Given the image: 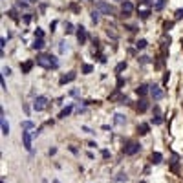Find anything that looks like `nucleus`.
<instances>
[{"instance_id": "8", "label": "nucleus", "mask_w": 183, "mask_h": 183, "mask_svg": "<svg viewBox=\"0 0 183 183\" xmlns=\"http://www.w3.org/2000/svg\"><path fill=\"white\" fill-rule=\"evenodd\" d=\"M86 39H88V35H86V29H84L82 26H79V28H77V40H79V44L82 46V44L86 42Z\"/></svg>"}, {"instance_id": "34", "label": "nucleus", "mask_w": 183, "mask_h": 183, "mask_svg": "<svg viewBox=\"0 0 183 183\" xmlns=\"http://www.w3.org/2000/svg\"><path fill=\"white\" fill-rule=\"evenodd\" d=\"M123 84H125V81H123V77L119 75V77H117V88L121 90V86H123Z\"/></svg>"}, {"instance_id": "24", "label": "nucleus", "mask_w": 183, "mask_h": 183, "mask_svg": "<svg viewBox=\"0 0 183 183\" xmlns=\"http://www.w3.org/2000/svg\"><path fill=\"white\" fill-rule=\"evenodd\" d=\"M126 179H128V178H126V174H123V172H121V174H117L116 178H113V181H126Z\"/></svg>"}, {"instance_id": "5", "label": "nucleus", "mask_w": 183, "mask_h": 183, "mask_svg": "<svg viewBox=\"0 0 183 183\" xmlns=\"http://www.w3.org/2000/svg\"><path fill=\"white\" fill-rule=\"evenodd\" d=\"M97 9H99V11H101L103 15H108V17L116 13V11H113V8H112L110 4H106L104 0H101V2H97Z\"/></svg>"}, {"instance_id": "38", "label": "nucleus", "mask_w": 183, "mask_h": 183, "mask_svg": "<svg viewBox=\"0 0 183 183\" xmlns=\"http://www.w3.org/2000/svg\"><path fill=\"white\" fill-rule=\"evenodd\" d=\"M8 15H9V17H11V18H13V20H17V13H15V11H13V9H11V11H9V13H8Z\"/></svg>"}, {"instance_id": "4", "label": "nucleus", "mask_w": 183, "mask_h": 183, "mask_svg": "<svg viewBox=\"0 0 183 183\" xmlns=\"http://www.w3.org/2000/svg\"><path fill=\"white\" fill-rule=\"evenodd\" d=\"M132 11H134V4L128 2V0H123V4H121V17L126 18V17L132 15Z\"/></svg>"}, {"instance_id": "27", "label": "nucleus", "mask_w": 183, "mask_h": 183, "mask_svg": "<svg viewBox=\"0 0 183 183\" xmlns=\"http://www.w3.org/2000/svg\"><path fill=\"white\" fill-rule=\"evenodd\" d=\"M113 29H116V28H113V26H112V28L108 26V29H106V33H108V35H112L113 39H117V33H116V31H113Z\"/></svg>"}, {"instance_id": "20", "label": "nucleus", "mask_w": 183, "mask_h": 183, "mask_svg": "<svg viewBox=\"0 0 183 183\" xmlns=\"http://www.w3.org/2000/svg\"><path fill=\"white\" fill-rule=\"evenodd\" d=\"M147 44H148V42H147L145 39H139V40L135 42V48H137V50H145V48H147Z\"/></svg>"}, {"instance_id": "2", "label": "nucleus", "mask_w": 183, "mask_h": 183, "mask_svg": "<svg viewBox=\"0 0 183 183\" xmlns=\"http://www.w3.org/2000/svg\"><path fill=\"white\" fill-rule=\"evenodd\" d=\"M139 148H141V145L137 143V141H128V143L123 147V154H125V156H134V154L139 152Z\"/></svg>"}, {"instance_id": "21", "label": "nucleus", "mask_w": 183, "mask_h": 183, "mask_svg": "<svg viewBox=\"0 0 183 183\" xmlns=\"http://www.w3.org/2000/svg\"><path fill=\"white\" fill-rule=\"evenodd\" d=\"M94 72V66L92 64H82V73H92Z\"/></svg>"}, {"instance_id": "35", "label": "nucleus", "mask_w": 183, "mask_h": 183, "mask_svg": "<svg viewBox=\"0 0 183 183\" xmlns=\"http://www.w3.org/2000/svg\"><path fill=\"white\" fill-rule=\"evenodd\" d=\"M2 73H4V75H11V68H8V66L2 68Z\"/></svg>"}, {"instance_id": "19", "label": "nucleus", "mask_w": 183, "mask_h": 183, "mask_svg": "<svg viewBox=\"0 0 183 183\" xmlns=\"http://www.w3.org/2000/svg\"><path fill=\"white\" fill-rule=\"evenodd\" d=\"M0 123H2V134H4V135H8V134H9V125H8L6 117H2V121H0Z\"/></svg>"}, {"instance_id": "22", "label": "nucleus", "mask_w": 183, "mask_h": 183, "mask_svg": "<svg viewBox=\"0 0 183 183\" xmlns=\"http://www.w3.org/2000/svg\"><path fill=\"white\" fill-rule=\"evenodd\" d=\"M125 68H126V62H119V64H117V66H116V73H117V75H119V73H121V72H123V70H125Z\"/></svg>"}, {"instance_id": "18", "label": "nucleus", "mask_w": 183, "mask_h": 183, "mask_svg": "<svg viewBox=\"0 0 183 183\" xmlns=\"http://www.w3.org/2000/svg\"><path fill=\"white\" fill-rule=\"evenodd\" d=\"M148 108V103H147V99H141L139 103H137V112H145Z\"/></svg>"}, {"instance_id": "31", "label": "nucleus", "mask_w": 183, "mask_h": 183, "mask_svg": "<svg viewBox=\"0 0 183 183\" xmlns=\"http://www.w3.org/2000/svg\"><path fill=\"white\" fill-rule=\"evenodd\" d=\"M174 18H176V20L183 18V9H176V13H174Z\"/></svg>"}, {"instance_id": "28", "label": "nucleus", "mask_w": 183, "mask_h": 183, "mask_svg": "<svg viewBox=\"0 0 183 183\" xmlns=\"http://www.w3.org/2000/svg\"><path fill=\"white\" fill-rule=\"evenodd\" d=\"M152 123H154V125H161V123H163L161 116H154V117H152Z\"/></svg>"}, {"instance_id": "6", "label": "nucleus", "mask_w": 183, "mask_h": 183, "mask_svg": "<svg viewBox=\"0 0 183 183\" xmlns=\"http://www.w3.org/2000/svg\"><path fill=\"white\" fill-rule=\"evenodd\" d=\"M150 95L154 101H159V99H163V90L154 84V86H150Z\"/></svg>"}, {"instance_id": "33", "label": "nucleus", "mask_w": 183, "mask_h": 183, "mask_svg": "<svg viewBox=\"0 0 183 183\" xmlns=\"http://www.w3.org/2000/svg\"><path fill=\"white\" fill-rule=\"evenodd\" d=\"M165 6V0H157V2H156V9H161Z\"/></svg>"}, {"instance_id": "25", "label": "nucleus", "mask_w": 183, "mask_h": 183, "mask_svg": "<svg viewBox=\"0 0 183 183\" xmlns=\"http://www.w3.org/2000/svg\"><path fill=\"white\" fill-rule=\"evenodd\" d=\"M137 60H139V64H148V62H150V57H147V55H141V57L137 59Z\"/></svg>"}, {"instance_id": "7", "label": "nucleus", "mask_w": 183, "mask_h": 183, "mask_svg": "<svg viewBox=\"0 0 183 183\" xmlns=\"http://www.w3.org/2000/svg\"><path fill=\"white\" fill-rule=\"evenodd\" d=\"M22 143H24V148H26L28 152H31V134H29L28 130L22 132Z\"/></svg>"}, {"instance_id": "11", "label": "nucleus", "mask_w": 183, "mask_h": 183, "mask_svg": "<svg viewBox=\"0 0 183 183\" xmlns=\"http://www.w3.org/2000/svg\"><path fill=\"white\" fill-rule=\"evenodd\" d=\"M72 110H73V104H68L66 108H62V110H60V113H59V117H60V119L68 117V116H70V113H72Z\"/></svg>"}, {"instance_id": "3", "label": "nucleus", "mask_w": 183, "mask_h": 183, "mask_svg": "<svg viewBox=\"0 0 183 183\" xmlns=\"http://www.w3.org/2000/svg\"><path fill=\"white\" fill-rule=\"evenodd\" d=\"M46 106H48V99H46L44 95H39V97L33 101V108H35V112H42Z\"/></svg>"}, {"instance_id": "16", "label": "nucleus", "mask_w": 183, "mask_h": 183, "mask_svg": "<svg viewBox=\"0 0 183 183\" xmlns=\"http://www.w3.org/2000/svg\"><path fill=\"white\" fill-rule=\"evenodd\" d=\"M90 15H92V22H94V24H97V22L101 20V11L99 9H94Z\"/></svg>"}, {"instance_id": "40", "label": "nucleus", "mask_w": 183, "mask_h": 183, "mask_svg": "<svg viewBox=\"0 0 183 183\" xmlns=\"http://www.w3.org/2000/svg\"><path fill=\"white\" fill-rule=\"evenodd\" d=\"M172 26H174V24H172V22H165V29H167V31H169V29H170Z\"/></svg>"}, {"instance_id": "10", "label": "nucleus", "mask_w": 183, "mask_h": 183, "mask_svg": "<svg viewBox=\"0 0 183 183\" xmlns=\"http://www.w3.org/2000/svg\"><path fill=\"white\" fill-rule=\"evenodd\" d=\"M135 92H137V95L145 97L147 94H150V86H147V84H139V86L135 88Z\"/></svg>"}, {"instance_id": "23", "label": "nucleus", "mask_w": 183, "mask_h": 183, "mask_svg": "<svg viewBox=\"0 0 183 183\" xmlns=\"http://www.w3.org/2000/svg\"><path fill=\"white\" fill-rule=\"evenodd\" d=\"M64 28H66V29H64V31H66V35L73 33V24H72V22H66V26H64Z\"/></svg>"}, {"instance_id": "1", "label": "nucleus", "mask_w": 183, "mask_h": 183, "mask_svg": "<svg viewBox=\"0 0 183 183\" xmlns=\"http://www.w3.org/2000/svg\"><path fill=\"white\" fill-rule=\"evenodd\" d=\"M37 64H39L40 68H46V70H50V68H57V66H59V60H57V57H53V55L40 53V55L37 57Z\"/></svg>"}, {"instance_id": "15", "label": "nucleus", "mask_w": 183, "mask_h": 183, "mask_svg": "<svg viewBox=\"0 0 183 183\" xmlns=\"http://www.w3.org/2000/svg\"><path fill=\"white\" fill-rule=\"evenodd\" d=\"M148 130H150V126H148L147 123H141L139 126H137V132H139L141 135H147V134H148Z\"/></svg>"}, {"instance_id": "36", "label": "nucleus", "mask_w": 183, "mask_h": 183, "mask_svg": "<svg viewBox=\"0 0 183 183\" xmlns=\"http://www.w3.org/2000/svg\"><path fill=\"white\" fill-rule=\"evenodd\" d=\"M22 20H24V24H29V22H31V15H24Z\"/></svg>"}, {"instance_id": "41", "label": "nucleus", "mask_w": 183, "mask_h": 183, "mask_svg": "<svg viewBox=\"0 0 183 183\" xmlns=\"http://www.w3.org/2000/svg\"><path fill=\"white\" fill-rule=\"evenodd\" d=\"M126 29H128V31H135L137 28H135V26H126Z\"/></svg>"}, {"instance_id": "42", "label": "nucleus", "mask_w": 183, "mask_h": 183, "mask_svg": "<svg viewBox=\"0 0 183 183\" xmlns=\"http://www.w3.org/2000/svg\"><path fill=\"white\" fill-rule=\"evenodd\" d=\"M103 157H110V152L108 150H103Z\"/></svg>"}, {"instance_id": "30", "label": "nucleus", "mask_w": 183, "mask_h": 183, "mask_svg": "<svg viewBox=\"0 0 183 183\" xmlns=\"http://www.w3.org/2000/svg\"><path fill=\"white\" fill-rule=\"evenodd\" d=\"M148 15H150L148 9H141V11H139V17H141V18H148Z\"/></svg>"}, {"instance_id": "39", "label": "nucleus", "mask_w": 183, "mask_h": 183, "mask_svg": "<svg viewBox=\"0 0 183 183\" xmlns=\"http://www.w3.org/2000/svg\"><path fill=\"white\" fill-rule=\"evenodd\" d=\"M17 8H22V9H26V8H28V6H26V4H24V2H17Z\"/></svg>"}, {"instance_id": "26", "label": "nucleus", "mask_w": 183, "mask_h": 183, "mask_svg": "<svg viewBox=\"0 0 183 183\" xmlns=\"http://www.w3.org/2000/svg\"><path fill=\"white\" fill-rule=\"evenodd\" d=\"M35 39H44V31H42L40 28L35 29Z\"/></svg>"}, {"instance_id": "29", "label": "nucleus", "mask_w": 183, "mask_h": 183, "mask_svg": "<svg viewBox=\"0 0 183 183\" xmlns=\"http://www.w3.org/2000/svg\"><path fill=\"white\" fill-rule=\"evenodd\" d=\"M35 125L31 123V121H24V123H22V128H24V130H28V128H33Z\"/></svg>"}, {"instance_id": "17", "label": "nucleus", "mask_w": 183, "mask_h": 183, "mask_svg": "<svg viewBox=\"0 0 183 183\" xmlns=\"http://www.w3.org/2000/svg\"><path fill=\"white\" fill-rule=\"evenodd\" d=\"M113 117H116V119H113V123H116V125H125L126 123V117L123 116V113H116Z\"/></svg>"}, {"instance_id": "37", "label": "nucleus", "mask_w": 183, "mask_h": 183, "mask_svg": "<svg viewBox=\"0 0 183 183\" xmlns=\"http://www.w3.org/2000/svg\"><path fill=\"white\" fill-rule=\"evenodd\" d=\"M55 28H57V20H53L51 24H50V29H51V31H55Z\"/></svg>"}, {"instance_id": "12", "label": "nucleus", "mask_w": 183, "mask_h": 183, "mask_svg": "<svg viewBox=\"0 0 183 183\" xmlns=\"http://www.w3.org/2000/svg\"><path fill=\"white\" fill-rule=\"evenodd\" d=\"M163 161V154L161 152H152V163L154 165H159Z\"/></svg>"}, {"instance_id": "9", "label": "nucleus", "mask_w": 183, "mask_h": 183, "mask_svg": "<svg viewBox=\"0 0 183 183\" xmlns=\"http://www.w3.org/2000/svg\"><path fill=\"white\" fill-rule=\"evenodd\" d=\"M75 77H77V75H75V72H68L66 75H62V77H60V81H59V82H60V84H68V82L75 81Z\"/></svg>"}, {"instance_id": "44", "label": "nucleus", "mask_w": 183, "mask_h": 183, "mask_svg": "<svg viewBox=\"0 0 183 183\" xmlns=\"http://www.w3.org/2000/svg\"><path fill=\"white\" fill-rule=\"evenodd\" d=\"M53 183H60V181H59V179H53Z\"/></svg>"}, {"instance_id": "32", "label": "nucleus", "mask_w": 183, "mask_h": 183, "mask_svg": "<svg viewBox=\"0 0 183 183\" xmlns=\"http://www.w3.org/2000/svg\"><path fill=\"white\" fill-rule=\"evenodd\" d=\"M66 50H68V46H66V42H60V46H59V51H60V53H64Z\"/></svg>"}, {"instance_id": "46", "label": "nucleus", "mask_w": 183, "mask_h": 183, "mask_svg": "<svg viewBox=\"0 0 183 183\" xmlns=\"http://www.w3.org/2000/svg\"><path fill=\"white\" fill-rule=\"evenodd\" d=\"M86 2H92V0H86Z\"/></svg>"}, {"instance_id": "14", "label": "nucleus", "mask_w": 183, "mask_h": 183, "mask_svg": "<svg viewBox=\"0 0 183 183\" xmlns=\"http://www.w3.org/2000/svg\"><path fill=\"white\" fill-rule=\"evenodd\" d=\"M44 46H46V42H44V39H35V42L31 44V48H33V50H42V48H44Z\"/></svg>"}, {"instance_id": "13", "label": "nucleus", "mask_w": 183, "mask_h": 183, "mask_svg": "<svg viewBox=\"0 0 183 183\" xmlns=\"http://www.w3.org/2000/svg\"><path fill=\"white\" fill-rule=\"evenodd\" d=\"M31 68H33V62H31V60H26L24 64H20L22 73H29V72H31Z\"/></svg>"}, {"instance_id": "43", "label": "nucleus", "mask_w": 183, "mask_h": 183, "mask_svg": "<svg viewBox=\"0 0 183 183\" xmlns=\"http://www.w3.org/2000/svg\"><path fill=\"white\" fill-rule=\"evenodd\" d=\"M26 2H29V4H33V2H37V0H26Z\"/></svg>"}, {"instance_id": "45", "label": "nucleus", "mask_w": 183, "mask_h": 183, "mask_svg": "<svg viewBox=\"0 0 183 183\" xmlns=\"http://www.w3.org/2000/svg\"><path fill=\"white\" fill-rule=\"evenodd\" d=\"M42 183H48V181H46V179H42Z\"/></svg>"}]
</instances>
